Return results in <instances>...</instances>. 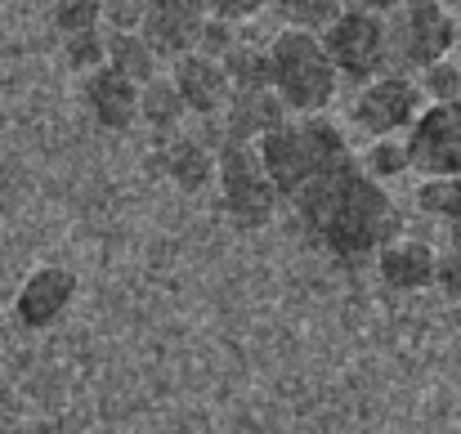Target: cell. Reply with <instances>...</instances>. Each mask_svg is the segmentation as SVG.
Returning <instances> with one entry per match:
<instances>
[{
    "instance_id": "cell-25",
    "label": "cell",
    "mask_w": 461,
    "mask_h": 434,
    "mask_svg": "<svg viewBox=\"0 0 461 434\" xmlns=\"http://www.w3.org/2000/svg\"><path fill=\"white\" fill-rule=\"evenodd\" d=\"M144 9H149L144 0H131V5L126 0H113V5H104V18L113 23V32H135L144 23Z\"/></svg>"
},
{
    "instance_id": "cell-15",
    "label": "cell",
    "mask_w": 461,
    "mask_h": 434,
    "mask_svg": "<svg viewBox=\"0 0 461 434\" xmlns=\"http://www.w3.org/2000/svg\"><path fill=\"white\" fill-rule=\"evenodd\" d=\"M104 68H113L122 81H131L135 90H144L149 81H157V59L153 50L135 36V32H113L104 41Z\"/></svg>"
},
{
    "instance_id": "cell-27",
    "label": "cell",
    "mask_w": 461,
    "mask_h": 434,
    "mask_svg": "<svg viewBox=\"0 0 461 434\" xmlns=\"http://www.w3.org/2000/svg\"><path fill=\"white\" fill-rule=\"evenodd\" d=\"M256 14H265V5L260 0H220V5H206V18H220L224 27L229 23H242V18H256Z\"/></svg>"
},
{
    "instance_id": "cell-21",
    "label": "cell",
    "mask_w": 461,
    "mask_h": 434,
    "mask_svg": "<svg viewBox=\"0 0 461 434\" xmlns=\"http://www.w3.org/2000/svg\"><path fill=\"white\" fill-rule=\"evenodd\" d=\"M340 9L345 5H331V0H313V5H274V14H283V18H292V32H309L313 36V27H331L336 18H340Z\"/></svg>"
},
{
    "instance_id": "cell-16",
    "label": "cell",
    "mask_w": 461,
    "mask_h": 434,
    "mask_svg": "<svg viewBox=\"0 0 461 434\" xmlns=\"http://www.w3.org/2000/svg\"><path fill=\"white\" fill-rule=\"evenodd\" d=\"M161 166H166V175H170L184 193H202V188L211 184V175H215L211 148H202L197 140H170L166 152H161Z\"/></svg>"
},
{
    "instance_id": "cell-12",
    "label": "cell",
    "mask_w": 461,
    "mask_h": 434,
    "mask_svg": "<svg viewBox=\"0 0 461 434\" xmlns=\"http://www.w3.org/2000/svg\"><path fill=\"white\" fill-rule=\"evenodd\" d=\"M224 113H229L224 140H233V144H260L265 135H274L287 122V108L278 104L274 90H233Z\"/></svg>"
},
{
    "instance_id": "cell-6",
    "label": "cell",
    "mask_w": 461,
    "mask_h": 434,
    "mask_svg": "<svg viewBox=\"0 0 461 434\" xmlns=\"http://www.w3.org/2000/svg\"><path fill=\"white\" fill-rule=\"evenodd\" d=\"M215 175H220V188H224V206H229V215H233L242 229H260V224L274 215V197H278V193H274V184L265 179V166H260L256 144L220 140Z\"/></svg>"
},
{
    "instance_id": "cell-24",
    "label": "cell",
    "mask_w": 461,
    "mask_h": 434,
    "mask_svg": "<svg viewBox=\"0 0 461 434\" xmlns=\"http://www.w3.org/2000/svg\"><path fill=\"white\" fill-rule=\"evenodd\" d=\"M68 63H72V68H81V72L104 68V36H99V32L68 36Z\"/></svg>"
},
{
    "instance_id": "cell-22",
    "label": "cell",
    "mask_w": 461,
    "mask_h": 434,
    "mask_svg": "<svg viewBox=\"0 0 461 434\" xmlns=\"http://www.w3.org/2000/svg\"><path fill=\"white\" fill-rule=\"evenodd\" d=\"M104 18V5L99 0H77V5H54V23L59 32L68 36H81V32H95Z\"/></svg>"
},
{
    "instance_id": "cell-20",
    "label": "cell",
    "mask_w": 461,
    "mask_h": 434,
    "mask_svg": "<svg viewBox=\"0 0 461 434\" xmlns=\"http://www.w3.org/2000/svg\"><path fill=\"white\" fill-rule=\"evenodd\" d=\"M421 90L435 99V104H457L461 99V63L457 59H439L426 68L421 77Z\"/></svg>"
},
{
    "instance_id": "cell-1",
    "label": "cell",
    "mask_w": 461,
    "mask_h": 434,
    "mask_svg": "<svg viewBox=\"0 0 461 434\" xmlns=\"http://www.w3.org/2000/svg\"><path fill=\"white\" fill-rule=\"evenodd\" d=\"M292 202L340 260H363L376 247H390V238L399 233V211L390 193L354 157L318 170Z\"/></svg>"
},
{
    "instance_id": "cell-26",
    "label": "cell",
    "mask_w": 461,
    "mask_h": 434,
    "mask_svg": "<svg viewBox=\"0 0 461 434\" xmlns=\"http://www.w3.org/2000/svg\"><path fill=\"white\" fill-rule=\"evenodd\" d=\"M435 283L448 300H461V251H448V256H435Z\"/></svg>"
},
{
    "instance_id": "cell-7",
    "label": "cell",
    "mask_w": 461,
    "mask_h": 434,
    "mask_svg": "<svg viewBox=\"0 0 461 434\" xmlns=\"http://www.w3.org/2000/svg\"><path fill=\"white\" fill-rule=\"evenodd\" d=\"M408 166H417L430 179H457L461 175V99L457 104H435L417 113L403 140Z\"/></svg>"
},
{
    "instance_id": "cell-8",
    "label": "cell",
    "mask_w": 461,
    "mask_h": 434,
    "mask_svg": "<svg viewBox=\"0 0 461 434\" xmlns=\"http://www.w3.org/2000/svg\"><path fill=\"white\" fill-rule=\"evenodd\" d=\"M417 81H408L403 72H385L376 77L372 86H363V95L354 99V122L376 135V140H390L394 131H408L417 122Z\"/></svg>"
},
{
    "instance_id": "cell-10",
    "label": "cell",
    "mask_w": 461,
    "mask_h": 434,
    "mask_svg": "<svg viewBox=\"0 0 461 434\" xmlns=\"http://www.w3.org/2000/svg\"><path fill=\"white\" fill-rule=\"evenodd\" d=\"M72 300H77V274L63 265H41L14 295V318L27 331H45L72 309Z\"/></svg>"
},
{
    "instance_id": "cell-18",
    "label": "cell",
    "mask_w": 461,
    "mask_h": 434,
    "mask_svg": "<svg viewBox=\"0 0 461 434\" xmlns=\"http://www.w3.org/2000/svg\"><path fill=\"white\" fill-rule=\"evenodd\" d=\"M140 117L157 126V131H175L179 126V117H184V104H179V95H175V86L170 81H149L144 90H140Z\"/></svg>"
},
{
    "instance_id": "cell-17",
    "label": "cell",
    "mask_w": 461,
    "mask_h": 434,
    "mask_svg": "<svg viewBox=\"0 0 461 434\" xmlns=\"http://www.w3.org/2000/svg\"><path fill=\"white\" fill-rule=\"evenodd\" d=\"M417 206L453 224V251H461V175L457 179H426L417 188Z\"/></svg>"
},
{
    "instance_id": "cell-23",
    "label": "cell",
    "mask_w": 461,
    "mask_h": 434,
    "mask_svg": "<svg viewBox=\"0 0 461 434\" xmlns=\"http://www.w3.org/2000/svg\"><path fill=\"white\" fill-rule=\"evenodd\" d=\"M376 184L381 179H394V175H403L408 170V157H403V144H390V140H376L372 152H367V166H363Z\"/></svg>"
},
{
    "instance_id": "cell-14",
    "label": "cell",
    "mask_w": 461,
    "mask_h": 434,
    "mask_svg": "<svg viewBox=\"0 0 461 434\" xmlns=\"http://www.w3.org/2000/svg\"><path fill=\"white\" fill-rule=\"evenodd\" d=\"M381 278L394 291H421L435 283V251L426 242H390L381 247Z\"/></svg>"
},
{
    "instance_id": "cell-19",
    "label": "cell",
    "mask_w": 461,
    "mask_h": 434,
    "mask_svg": "<svg viewBox=\"0 0 461 434\" xmlns=\"http://www.w3.org/2000/svg\"><path fill=\"white\" fill-rule=\"evenodd\" d=\"M220 68H224L233 90H269V59H265V50H238L233 45Z\"/></svg>"
},
{
    "instance_id": "cell-13",
    "label": "cell",
    "mask_w": 461,
    "mask_h": 434,
    "mask_svg": "<svg viewBox=\"0 0 461 434\" xmlns=\"http://www.w3.org/2000/svg\"><path fill=\"white\" fill-rule=\"evenodd\" d=\"M86 104H90L95 122L108 131H126L140 117V90L131 81H122L113 68H95L86 77Z\"/></svg>"
},
{
    "instance_id": "cell-11",
    "label": "cell",
    "mask_w": 461,
    "mask_h": 434,
    "mask_svg": "<svg viewBox=\"0 0 461 434\" xmlns=\"http://www.w3.org/2000/svg\"><path fill=\"white\" fill-rule=\"evenodd\" d=\"M170 86H175L184 113H197V117L224 113V108H229V95H233L224 68H220L215 59H202V54L175 59V81H170Z\"/></svg>"
},
{
    "instance_id": "cell-9",
    "label": "cell",
    "mask_w": 461,
    "mask_h": 434,
    "mask_svg": "<svg viewBox=\"0 0 461 434\" xmlns=\"http://www.w3.org/2000/svg\"><path fill=\"white\" fill-rule=\"evenodd\" d=\"M202 27H206V5L166 0V5L144 9V23L135 36L153 50V59H184V54H197Z\"/></svg>"
},
{
    "instance_id": "cell-3",
    "label": "cell",
    "mask_w": 461,
    "mask_h": 434,
    "mask_svg": "<svg viewBox=\"0 0 461 434\" xmlns=\"http://www.w3.org/2000/svg\"><path fill=\"white\" fill-rule=\"evenodd\" d=\"M269 59V90L278 95V104L287 113H305V117H318L331 99H336V68L327 63L318 36L309 32H292L283 27L274 36V45L265 50Z\"/></svg>"
},
{
    "instance_id": "cell-4",
    "label": "cell",
    "mask_w": 461,
    "mask_h": 434,
    "mask_svg": "<svg viewBox=\"0 0 461 434\" xmlns=\"http://www.w3.org/2000/svg\"><path fill=\"white\" fill-rule=\"evenodd\" d=\"M385 59L390 68H408V72H426L430 63L448 59L453 41H457V23L444 5L421 0V5H399L385 9Z\"/></svg>"
},
{
    "instance_id": "cell-5",
    "label": "cell",
    "mask_w": 461,
    "mask_h": 434,
    "mask_svg": "<svg viewBox=\"0 0 461 434\" xmlns=\"http://www.w3.org/2000/svg\"><path fill=\"white\" fill-rule=\"evenodd\" d=\"M385 9L345 5L340 18L327 27V36L318 45H322L327 63L336 68V77L345 72L349 81H363V86L385 77V68H390V59H385Z\"/></svg>"
},
{
    "instance_id": "cell-2",
    "label": "cell",
    "mask_w": 461,
    "mask_h": 434,
    "mask_svg": "<svg viewBox=\"0 0 461 434\" xmlns=\"http://www.w3.org/2000/svg\"><path fill=\"white\" fill-rule=\"evenodd\" d=\"M260 166H265V179L274 184V193L283 197H296L309 179L345 157H354L345 135L327 122V117H305V122H283L274 135H265L260 144Z\"/></svg>"
}]
</instances>
